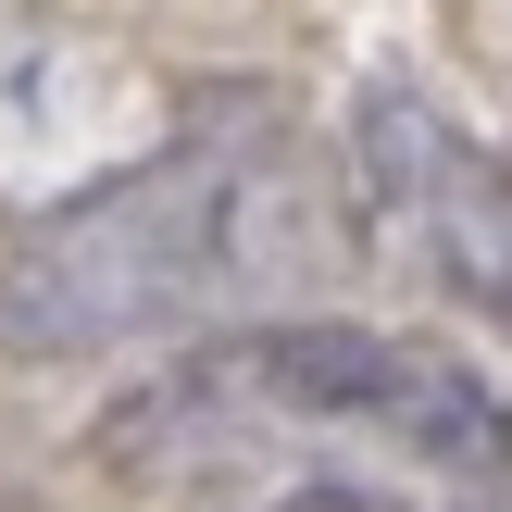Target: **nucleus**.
<instances>
[{"mask_svg": "<svg viewBox=\"0 0 512 512\" xmlns=\"http://www.w3.org/2000/svg\"><path fill=\"white\" fill-rule=\"evenodd\" d=\"M350 250V213L325 200V175L300 163L288 113L225 100L188 138H163L150 163L75 188L63 213H38L0 263V350L13 363H75V350L175 338V325L250 300L263 275H300Z\"/></svg>", "mask_w": 512, "mask_h": 512, "instance_id": "f03ea898", "label": "nucleus"}, {"mask_svg": "<svg viewBox=\"0 0 512 512\" xmlns=\"http://www.w3.org/2000/svg\"><path fill=\"white\" fill-rule=\"evenodd\" d=\"M288 512H400V500H288Z\"/></svg>", "mask_w": 512, "mask_h": 512, "instance_id": "20e7f679", "label": "nucleus"}, {"mask_svg": "<svg viewBox=\"0 0 512 512\" xmlns=\"http://www.w3.org/2000/svg\"><path fill=\"white\" fill-rule=\"evenodd\" d=\"M88 463L163 500H388V488H512V413L488 375L375 325H250L200 338L88 425Z\"/></svg>", "mask_w": 512, "mask_h": 512, "instance_id": "f257e3e1", "label": "nucleus"}, {"mask_svg": "<svg viewBox=\"0 0 512 512\" xmlns=\"http://www.w3.org/2000/svg\"><path fill=\"white\" fill-rule=\"evenodd\" d=\"M350 200L388 250H413L450 300L512 338V163L438 113L425 88H375L350 113Z\"/></svg>", "mask_w": 512, "mask_h": 512, "instance_id": "7ed1b4c3", "label": "nucleus"}]
</instances>
